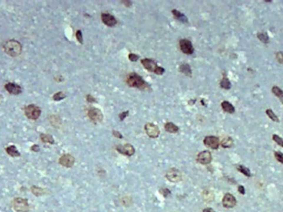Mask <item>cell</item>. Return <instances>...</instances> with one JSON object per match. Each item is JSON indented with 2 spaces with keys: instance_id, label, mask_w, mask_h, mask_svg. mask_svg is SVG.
<instances>
[{
  "instance_id": "obj_14",
  "label": "cell",
  "mask_w": 283,
  "mask_h": 212,
  "mask_svg": "<svg viewBox=\"0 0 283 212\" xmlns=\"http://www.w3.org/2000/svg\"><path fill=\"white\" fill-rule=\"evenodd\" d=\"M101 19H102V22L108 26H113L117 24L116 18H114L113 15L109 14V13H102L101 14Z\"/></svg>"
},
{
  "instance_id": "obj_15",
  "label": "cell",
  "mask_w": 283,
  "mask_h": 212,
  "mask_svg": "<svg viewBox=\"0 0 283 212\" xmlns=\"http://www.w3.org/2000/svg\"><path fill=\"white\" fill-rule=\"evenodd\" d=\"M117 150L122 153V154L126 155V156H132L134 154L135 149L131 144H124V145H118L117 147Z\"/></svg>"
},
{
  "instance_id": "obj_17",
  "label": "cell",
  "mask_w": 283,
  "mask_h": 212,
  "mask_svg": "<svg viewBox=\"0 0 283 212\" xmlns=\"http://www.w3.org/2000/svg\"><path fill=\"white\" fill-rule=\"evenodd\" d=\"M221 106H222L223 110L225 111V112H227V113L233 114V113H234V111H235V109H234V107L232 105H231L229 102L224 101L222 103Z\"/></svg>"
},
{
  "instance_id": "obj_18",
  "label": "cell",
  "mask_w": 283,
  "mask_h": 212,
  "mask_svg": "<svg viewBox=\"0 0 283 212\" xmlns=\"http://www.w3.org/2000/svg\"><path fill=\"white\" fill-rule=\"evenodd\" d=\"M165 129L166 131H167L168 132H171V133H175V132H177L179 131L178 126H176V125L173 124V123H167V124H166Z\"/></svg>"
},
{
  "instance_id": "obj_34",
  "label": "cell",
  "mask_w": 283,
  "mask_h": 212,
  "mask_svg": "<svg viewBox=\"0 0 283 212\" xmlns=\"http://www.w3.org/2000/svg\"><path fill=\"white\" fill-rule=\"evenodd\" d=\"M160 191H161V194L163 195L165 197H168V196H171V191L169 190V189H167V188H162Z\"/></svg>"
},
{
  "instance_id": "obj_9",
  "label": "cell",
  "mask_w": 283,
  "mask_h": 212,
  "mask_svg": "<svg viewBox=\"0 0 283 212\" xmlns=\"http://www.w3.org/2000/svg\"><path fill=\"white\" fill-rule=\"evenodd\" d=\"M141 63L143 64V66H144V68H145L146 70H148V71H153L154 73L156 72V71H157V69H158V67H159V66H157V62H154L153 59H147V58H145V59H143V60L141 61Z\"/></svg>"
},
{
  "instance_id": "obj_28",
  "label": "cell",
  "mask_w": 283,
  "mask_h": 212,
  "mask_svg": "<svg viewBox=\"0 0 283 212\" xmlns=\"http://www.w3.org/2000/svg\"><path fill=\"white\" fill-rule=\"evenodd\" d=\"M272 93L274 94L276 96H277L280 99H282L283 97V91L277 86L272 87Z\"/></svg>"
},
{
  "instance_id": "obj_11",
  "label": "cell",
  "mask_w": 283,
  "mask_h": 212,
  "mask_svg": "<svg viewBox=\"0 0 283 212\" xmlns=\"http://www.w3.org/2000/svg\"><path fill=\"white\" fill-rule=\"evenodd\" d=\"M237 204L235 197L233 195L227 193L224 195L223 198V206L225 208H233Z\"/></svg>"
},
{
  "instance_id": "obj_30",
  "label": "cell",
  "mask_w": 283,
  "mask_h": 212,
  "mask_svg": "<svg viewBox=\"0 0 283 212\" xmlns=\"http://www.w3.org/2000/svg\"><path fill=\"white\" fill-rule=\"evenodd\" d=\"M65 96H66V95H65V93L58 92L54 95L53 99H54V100H57V101H58V100H63L64 98H65Z\"/></svg>"
},
{
  "instance_id": "obj_16",
  "label": "cell",
  "mask_w": 283,
  "mask_h": 212,
  "mask_svg": "<svg viewBox=\"0 0 283 212\" xmlns=\"http://www.w3.org/2000/svg\"><path fill=\"white\" fill-rule=\"evenodd\" d=\"M5 89L8 90V92L13 95H18L22 92V88L20 85L14 83H8L5 85Z\"/></svg>"
},
{
  "instance_id": "obj_33",
  "label": "cell",
  "mask_w": 283,
  "mask_h": 212,
  "mask_svg": "<svg viewBox=\"0 0 283 212\" xmlns=\"http://www.w3.org/2000/svg\"><path fill=\"white\" fill-rule=\"evenodd\" d=\"M274 155L276 159H277L278 162H280L281 163H283V153H280V152H275Z\"/></svg>"
},
{
  "instance_id": "obj_13",
  "label": "cell",
  "mask_w": 283,
  "mask_h": 212,
  "mask_svg": "<svg viewBox=\"0 0 283 212\" xmlns=\"http://www.w3.org/2000/svg\"><path fill=\"white\" fill-rule=\"evenodd\" d=\"M59 163L65 168H71L75 163L74 157H72L70 154L63 155L61 156V158L59 159Z\"/></svg>"
},
{
  "instance_id": "obj_41",
  "label": "cell",
  "mask_w": 283,
  "mask_h": 212,
  "mask_svg": "<svg viewBox=\"0 0 283 212\" xmlns=\"http://www.w3.org/2000/svg\"><path fill=\"white\" fill-rule=\"evenodd\" d=\"M86 99H87V101H89V102H92V103H95V102L96 101L95 100V99L94 97H92L91 95H87V97H86Z\"/></svg>"
},
{
  "instance_id": "obj_39",
  "label": "cell",
  "mask_w": 283,
  "mask_h": 212,
  "mask_svg": "<svg viewBox=\"0 0 283 212\" xmlns=\"http://www.w3.org/2000/svg\"><path fill=\"white\" fill-rule=\"evenodd\" d=\"M238 190H239V191L241 194H245V189H244V187L243 186H239Z\"/></svg>"
},
{
  "instance_id": "obj_19",
  "label": "cell",
  "mask_w": 283,
  "mask_h": 212,
  "mask_svg": "<svg viewBox=\"0 0 283 212\" xmlns=\"http://www.w3.org/2000/svg\"><path fill=\"white\" fill-rule=\"evenodd\" d=\"M6 151H7L8 154L10 155L11 157H19V156H20V153L18 152L15 146H9V147L6 148Z\"/></svg>"
},
{
  "instance_id": "obj_29",
  "label": "cell",
  "mask_w": 283,
  "mask_h": 212,
  "mask_svg": "<svg viewBox=\"0 0 283 212\" xmlns=\"http://www.w3.org/2000/svg\"><path fill=\"white\" fill-rule=\"evenodd\" d=\"M266 113H267V115H268V117H269L272 120H273L275 122H279L278 117L275 115L274 112L272 110H267Z\"/></svg>"
},
{
  "instance_id": "obj_3",
  "label": "cell",
  "mask_w": 283,
  "mask_h": 212,
  "mask_svg": "<svg viewBox=\"0 0 283 212\" xmlns=\"http://www.w3.org/2000/svg\"><path fill=\"white\" fill-rule=\"evenodd\" d=\"M13 207L17 212H28L30 210L27 200L21 197H17L13 200Z\"/></svg>"
},
{
  "instance_id": "obj_27",
  "label": "cell",
  "mask_w": 283,
  "mask_h": 212,
  "mask_svg": "<svg viewBox=\"0 0 283 212\" xmlns=\"http://www.w3.org/2000/svg\"><path fill=\"white\" fill-rule=\"evenodd\" d=\"M257 37L259 38V40L261 42H264V43H268L269 42V37H268V36L266 32H259L257 34Z\"/></svg>"
},
{
  "instance_id": "obj_45",
  "label": "cell",
  "mask_w": 283,
  "mask_h": 212,
  "mask_svg": "<svg viewBox=\"0 0 283 212\" xmlns=\"http://www.w3.org/2000/svg\"><path fill=\"white\" fill-rule=\"evenodd\" d=\"M281 101H282V104H283V97H282V99H281Z\"/></svg>"
},
{
  "instance_id": "obj_38",
  "label": "cell",
  "mask_w": 283,
  "mask_h": 212,
  "mask_svg": "<svg viewBox=\"0 0 283 212\" xmlns=\"http://www.w3.org/2000/svg\"><path fill=\"white\" fill-rule=\"evenodd\" d=\"M128 111L123 112L122 114H120V115H119V119H120V120H123V119H125L127 116H128Z\"/></svg>"
},
{
  "instance_id": "obj_6",
  "label": "cell",
  "mask_w": 283,
  "mask_h": 212,
  "mask_svg": "<svg viewBox=\"0 0 283 212\" xmlns=\"http://www.w3.org/2000/svg\"><path fill=\"white\" fill-rule=\"evenodd\" d=\"M88 116L90 119L93 123L95 124H98L100 123L101 121L103 120V115L99 109L96 108H90L88 110Z\"/></svg>"
},
{
  "instance_id": "obj_22",
  "label": "cell",
  "mask_w": 283,
  "mask_h": 212,
  "mask_svg": "<svg viewBox=\"0 0 283 212\" xmlns=\"http://www.w3.org/2000/svg\"><path fill=\"white\" fill-rule=\"evenodd\" d=\"M233 144H234V141H233V139L229 137L224 138L222 141H221V145H222L223 148H230V147L233 146Z\"/></svg>"
},
{
  "instance_id": "obj_44",
  "label": "cell",
  "mask_w": 283,
  "mask_h": 212,
  "mask_svg": "<svg viewBox=\"0 0 283 212\" xmlns=\"http://www.w3.org/2000/svg\"><path fill=\"white\" fill-rule=\"evenodd\" d=\"M123 4H127V6L128 7L129 5H131V3L130 2H123Z\"/></svg>"
},
{
  "instance_id": "obj_40",
  "label": "cell",
  "mask_w": 283,
  "mask_h": 212,
  "mask_svg": "<svg viewBox=\"0 0 283 212\" xmlns=\"http://www.w3.org/2000/svg\"><path fill=\"white\" fill-rule=\"evenodd\" d=\"M113 134L115 136V137L119 138H123V135L120 133V132H118V131H113Z\"/></svg>"
},
{
  "instance_id": "obj_43",
  "label": "cell",
  "mask_w": 283,
  "mask_h": 212,
  "mask_svg": "<svg viewBox=\"0 0 283 212\" xmlns=\"http://www.w3.org/2000/svg\"><path fill=\"white\" fill-rule=\"evenodd\" d=\"M203 212H215V211H214L213 209H211V208H205V210L203 211Z\"/></svg>"
},
{
  "instance_id": "obj_23",
  "label": "cell",
  "mask_w": 283,
  "mask_h": 212,
  "mask_svg": "<svg viewBox=\"0 0 283 212\" xmlns=\"http://www.w3.org/2000/svg\"><path fill=\"white\" fill-rule=\"evenodd\" d=\"M41 138H42V141L44 142V143H51V144L54 143V139H53L52 136H51L49 134L42 133L41 134Z\"/></svg>"
},
{
  "instance_id": "obj_12",
  "label": "cell",
  "mask_w": 283,
  "mask_h": 212,
  "mask_svg": "<svg viewBox=\"0 0 283 212\" xmlns=\"http://www.w3.org/2000/svg\"><path fill=\"white\" fill-rule=\"evenodd\" d=\"M204 143L208 148H210L212 149H217L219 146V140L217 137L208 136V137H205L204 139Z\"/></svg>"
},
{
  "instance_id": "obj_4",
  "label": "cell",
  "mask_w": 283,
  "mask_h": 212,
  "mask_svg": "<svg viewBox=\"0 0 283 212\" xmlns=\"http://www.w3.org/2000/svg\"><path fill=\"white\" fill-rule=\"evenodd\" d=\"M25 115L28 119L37 120L41 115V110L35 105H29L25 108Z\"/></svg>"
},
{
  "instance_id": "obj_1",
  "label": "cell",
  "mask_w": 283,
  "mask_h": 212,
  "mask_svg": "<svg viewBox=\"0 0 283 212\" xmlns=\"http://www.w3.org/2000/svg\"><path fill=\"white\" fill-rule=\"evenodd\" d=\"M127 83L130 87H134L143 90H150V85L137 73H131L127 79Z\"/></svg>"
},
{
  "instance_id": "obj_26",
  "label": "cell",
  "mask_w": 283,
  "mask_h": 212,
  "mask_svg": "<svg viewBox=\"0 0 283 212\" xmlns=\"http://www.w3.org/2000/svg\"><path fill=\"white\" fill-rule=\"evenodd\" d=\"M220 86L222 87V88H224V89H226V90H229V89H230V87H231V83H230V81L229 80V79L227 78V77H224L223 78V80H221V82H220Z\"/></svg>"
},
{
  "instance_id": "obj_7",
  "label": "cell",
  "mask_w": 283,
  "mask_h": 212,
  "mask_svg": "<svg viewBox=\"0 0 283 212\" xmlns=\"http://www.w3.org/2000/svg\"><path fill=\"white\" fill-rule=\"evenodd\" d=\"M180 48L183 53L187 55H191L194 52V47L191 42L187 39H181L180 41Z\"/></svg>"
},
{
  "instance_id": "obj_32",
  "label": "cell",
  "mask_w": 283,
  "mask_h": 212,
  "mask_svg": "<svg viewBox=\"0 0 283 212\" xmlns=\"http://www.w3.org/2000/svg\"><path fill=\"white\" fill-rule=\"evenodd\" d=\"M272 138H273V140H274L278 145H280L281 147H283V139L281 137H279L278 135H276V134H274L273 136H272Z\"/></svg>"
},
{
  "instance_id": "obj_37",
  "label": "cell",
  "mask_w": 283,
  "mask_h": 212,
  "mask_svg": "<svg viewBox=\"0 0 283 212\" xmlns=\"http://www.w3.org/2000/svg\"><path fill=\"white\" fill-rule=\"evenodd\" d=\"M75 35H76V38H77V40H78L80 43H82L83 37H82V33H81V31H80V30H78V31L76 32Z\"/></svg>"
},
{
  "instance_id": "obj_20",
  "label": "cell",
  "mask_w": 283,
  "mask_h": 212,
  "mask_svg": "<svg viewBox=\"0 0 283 212\" xmlns=\"http://www.w3.org/2000/svg\"><path fill=\"white\" fill-rule=\"evenodd\" d=\"M172 13H173V16H174L175 18H176V19H178L179 21L185 22V23H186V22H188L187 18H186L183 13H180L177 10H172Z\"/></svg>"
},
{
  "instance_id": "obj_2",
  "label": "cell",
  "mask_w": 283,
  "mask_h": 212,
  "mask_svg": "<svg viewBox=\"0 0 283 212\" xmlns=\"http://www.w3.org/2000/svg\"><path fill=\"white\" fill-rule=\"evenodd\" d=\"M5 52L11 57H18L22 52V45L16 40H9L4 45Z\"/></svg>"
},
{
  "instance_id": "obj_36",
  "label": "cell",
  "mask_w": 283,
  "mask_h": 212,
  "mask_svg": "<svg viewBox=\"0 0 283 212\" xmlns=\"http://www.w3.org/2000/svg\"><path fill=\"white\" fill-rule=\"evenodd\" d=\"M276 57H277V59L280 63L283 64V52H279L276 54Z\"/></svg>"
},
{
  "instance_id": "obj_21",
  "label": "cell",
  "mask_w": 283,
  "mask_h": 212,
  "mask_svg": "<svg viewBox=\"0 0 283 212\" xmlns=\"http://www.w3.org/2000/svg\"><path fill=\"white\" fill-rule=\"evenodd\" d=\"M180 71L181 73H183L184 75H187V76L191 75V68L188 64H182L181 66H180Z\"/></svg>"
},
{
  "instance_id": "obj_42",
  "label": "cell",
  "mask_w": 283,
  "mask_h": 212,
  "mask_svg": "<svg viewBox=\"0 0 283 212\" xmlns=\"http://www.w3.org/2000/svg\"><path fill=\"white\" fill-rule=\"evenodd\" d=\"M32 150L34 151V152H38L39 151V147L37 145H33L32 147Z\"/></svg>"
},
{
  "instance_id": "obj_31",
  "label": "cell",
  "mask_w": 283,
  "mask_h": 212,
  "mask_svg": "<svg viewBox=\"0 0 283 212\" xmlns=\"http://www.w3.org/2000/svg\"><path fill=\"white\" fill-rule=\"evenodd\" d=\"M213 198L214 196L211 192H209V191H205V193H204V199H205L206 201H212Z\"/></svg>"
},
{
  "instance_id": "obj_5",
  "label": "cell",
  "mask_w": 283,
  "mask_h": 212,
  "mask_svg": "<svg viewBox=\"0 0 283 212\" xmlns=\"http://www.w3.org/2000/svg\"><path fill=\"white\" fill-rule=\"evenodd\" d=\"M166 177L167 178L168 181H171V182H179L182 180V175L181 172L176 169V168H171L169 169L166 174Z\"/></svg>"
},
{
  "instance_id": "obj_35",
  "label": "cell",
  "mask_w": 283,
  "mask_h": 212,
  "mask_svg": "<svg viewBox=\"0 0 283 212\" xmlns=\"http://www.w3.org/2000/svg\"><path fill=\"white\" fill-rule=\"evenodd\" d=\"M128 58H129V60H130L131 62H136V61L138 60L139 57H138V55L133 54V53H130V54L128 55Z\"/></svg>"
},
{
  "instance_id": "obj_8",
  "label": "cell",
  "mask_w": 283,
  "mask_h": 212,
  "mask_svg": "<svg viewBox=\"0 0 283 212\" xmlns=\"http://www.w3.org/2000/svg\"><path fill=\"white\" fill-rule=\"evenodd\" d=\"M145 131L147 132L148 136L150 138H156L159 136L160 134V131H159V128L157 127V125L153 124H147L145 125Z\"/></svg>"
},
{
  "instance_id": "obj_10",
  "label": "cell",
  "mask_w": 283,
  "mask_h": 212,
  "mask_svg": "<svg viewBox=\"0 0 283 212\" xmlns=\"http://www.w3.org/2000/svg\"><path fill=\"white\" fill-rule=\"evenodd\" d=\"M212 160V156L209 151H203L197 156V161L203 165L209 164Z\"/></svg>"
},
{
  "instance_id": "obj_24",
  "label": "cell",
  "mask_w": 283,
  "mask_h": 212,
  "mask_svg": "<svg viewBox=\"0 0 283 212\" xmlns=\"http://www.w3.org/2000/svg\"><path fill=\"white\" fill-rule=\"evenodd\" d=\"M32 193L37 196H42V195H44L46 192H45V190H43L42 188L41 187H38V186H33L32 187Z\"/></svg>"
},
{
  "instance_id": "obj_25",
  "label": "cell",
  "mask_w": 283,
  "mask_h": 212,
  "mask_svg": "<svg viewBox=\"0 0 283 212\" xmlns=\"http://www.w3.org/2000/svg\"><path fill=\"white\" fill-rule=\"evenodd\" d=\"M237 169H238L241 173H243L244 175H245V176H247V177H251V173H250L249 169L246 168V167L243 166V165H239V166L237 167Z\"/></svg>"
}]
</instances>
